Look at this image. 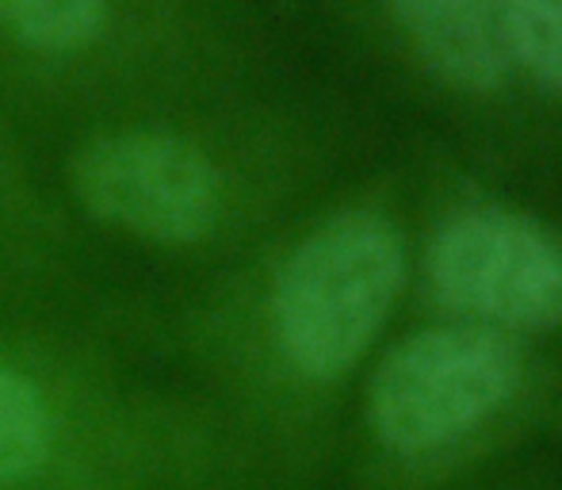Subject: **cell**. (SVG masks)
I'll return each mask as SVG.
<instances>
[{"instance_id":"obj_1","label":"cell","mask_w":562,"mask_h":490,"mask_svg":"<svg viewBox=\"0 0 562 490\" xmlns=\"http://www.w3.org/2000/svg\"><path fill=\"white\" fill-rule=\"evenodd\" d=\"M229 464L211 417L0 342V490H207Z\"/></svg>"},{"instance_id":"obj_2","label":"cell","mask_w":562,"mask_h":490,"mask_svg":"<svg viewBox=\"0 0 562 490\" xmlns=\"http://www.w3.org/2000/svg\"><path fill=\"white\" fill-rule=\"evenodd\" d=\"M406 276L394 223L345 211L299 238L268 272L257 303L268 376L291 391H326L383 330Z\"/></svg>"},{"instance_id":"obj_3","label":"cell","mask_w":562,"mask_h":490,"mask_svg":"<svg viewBox=\"0 0 562 490\" xmlns=\"http://www.w3.org/2000/svg\"><path fill=\"white\" fill-rule=\"evenodd\" d=\"M69 188L92 223L149 249H203L226 223L211 157L165 131L97 134L69 162Z\"/></svg>"},{"instance_id":"obj_4","label":"cell","mask_w":562,"mask_h":490,"mask_svg":"<svg viewBox=\"0 0 562 490\" xmlns=\"http://www.w3.org/2000/svg\"><path fill=\"white\" fill-rule=\"evenodd\" d=\"M517 383V353L494 330L437 326L394 345L368 383V430L386 453H432L486 422Z\"/></svg>"},{"instance_id":"obj_5","label":"cell","mask_w":562,"mask_h":490,"mask_svg":"<svg viewBox=\"0 0 562 490\" xmlns=\"http://www.w3.org/2000/svg\"><path fill=\"white\" fill-rule=\"evenodd\" d=\"M437 296L502 326L562 319V245L505 211H474L440 231L429 253Z\"/></svg>"},{"instance_id":"obj_6","label":"cell","mask_w":562,"mask_h":490,"mask_svg":"<svg viewBox=\"0 0 562 490\" xmlns=\"http://www.w3.org/2000/svg\"><path fill=\"white\" fill-rule=\"evenodd\" d=\"M391 12L425 66L463 92H490L505 77L502 0H391Z\"/></svg>"},{"instance_id":"obj_7","label":"cell","mask_w":562,"mask_h":490,"mask_svg":"<svg viewBox=\"0 0 562 490\" xmlns=\"http://www.w3.org/2000/svg\"><path fill=\"white\" fill-rule=\"evenodd\" d=\"M108 0H0V27L43 54L85 51L104 31Z\"/></svg>"},{"instance_id":"obj_8","label":"cell","mask_w":562,"mask_h":490,"mask_svg":"<svg viewBox=\"0 0 562 490\" xmlns=\"http://www.w3.org/2000/svg\"><path fill=\"white\" fill-rule=\"evenodd\" d=\"M505 54L562 92V0H502Z\"/></svg>"},{"instance_id":"obj_9","label":"cell","mask_w":562,"mask_h":490,"mask_svg":"<svg viewBox=\"0 0 562 490\" xmlns=\"http://www.w3.org/2000/svg\"><path fill=\"white\" fill-rule=\"evenodd\" d=\"M207 490H218V487H207Z\"/></svg>"}]
</instances>
